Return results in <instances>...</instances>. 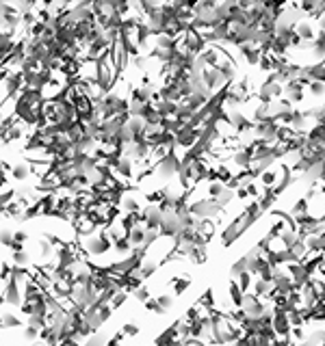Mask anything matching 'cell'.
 Returning <instances> with one entry per match:
<instances>
[{
	"mask_svg": "<svg viewBox=\"0 0 325 346\" xmlns=\"http://www.w3.org/2000/svg\"><path fill=\"white\" fill-rule=\"evenodd\" d=\"M232 199H236V191H230V188H224V193H221L219 197H217V206L221 208V210H226L228 204H230Z\"/></svg>",
	"mask_w": 325,
	"mask_h": 346,
	"instance_id": "obj_27",
	"label": "cell"
},
{
	"mask_svg": "<svg viewBox=\"0 0 325 346\" xmlns=\"http://www.w3.org/2000/svg\"><path fill=\"white\" fill-rule=\"evenodd\" d=\"M132 294H134V299H137V301H141V303H146L147 299H150V290H147L146 286H139Z\"/></svg>",
	"mask_w": 325,
	"mask_h": 346,
	"instance_id": "obj_47",
	"label": "cell"
},
{
	"mask_svg": "<svg viewBox=\"0 0 325 346\" xmlns=\"http://www.w3.org/2000/svg\"><path fill=\"white\" fill-rule=\"evenodd\" d=\"M249 227V223H247V219H245L243 214H239L234 221H232L230 225H226V229L221 232V242L226 244V247H230L234 241H239L241 236H243V232Z\"/></svg>",
	"mask_w": 325,
	"mask_h": 346,
	"instance_id": "obj_3",
	"label": "cell"
},
{
	"mask_svg": "<svg viewBox=\"0 0 325 346\" xmlns=\"http://www.w3.org/2000/svg\"><path fill=\"white\" fill-rule=\"evenodd\" d=\"M154 169H156V173H159L162 180H171L180 171V158L176 156V151H169V154H167Z\"/></svg>",
	"mask_w": 325,
	"mask_h": 346,
	"instance_id": "obj_5",
	"label": "cell"
},
{
	"mask_svg": "<svg viewBox=\"0 0 325 346\" xmlns=\"http://www.w3.org/2000/svg\"><path fill=\"white\" fill-rule=\"evenodd\" d=\"M26 241H29V234H26L24 229H17V232H13V242L24 244Z\"/></svg>",
	"mask_w": 325,
	"mask_h": 346,
	"instance_id": "obj_48",
	"label": "cell"
},
{
	"mask_svg": "<svg viewBox=\"0 0 325 346\" xmlns=\"http://www.w3.org/2000/svg\"><path fill=\"white\" fill-rule=\"evenodd\" d=\"M264 117H269V104H260V106H256L252 121H260V119H264Z\"/></svg>",
	"mask_w": 325,
	"mask_h": 346,
	"instance_id": "obj_44",
	"label": "cell"
},
{
	"mask_svg": "<svg viewBox=\"0 0 325 346\" xmlns=\"http://www.w3.org/2000/svg\"><path fill=\"white\" fill-rule=\"evenodd\" d=\"M141 221L146 225V229H161V223H162V210L159 206H150L147 204L146 208L141 210Z\"/></svg>",
	"mask_w": 325,
	"mask_h": 346,
	"instance_id": "obj_7",
	"label": "cell"
},
{
	"mask_svg": "<svg viewBox=\"0 0 325 346\" xmlns=\"http://www.w3.org/2000/svg\"><path fill=\"white\" fill-rule=\"evenodd\" d=\"M29 173H31L29 163H17V165H13L11 167V178L17 180V182H24V180L29 178Z\"/></svg>",
	"mask_w": 325,
	"mask_h": 346,
	"instance_id": "obj_22",
	"label": "cell"
},
{
	"mask_svg": "<svg viewBox=\"0 0 325 346\" xmlns=\"http://www.w3.org/2000/svg\"><path fill=\"white\" fill-rule=\"evenodd\" d=\"M37 247H39V256H41V260H48L50 253H52V244H50L48 241H39V242H37Z\"/></svg>",
	"mask_w": 325,
	"mask_h": 346,
	"instance_id": "obj_42",
	"label": "cell"
},
{
	"mask_svg": "<svg viewBox=\"0 0 325 346\" xmlns=\"http://www.w3.org/2000/svg\"><path fill=\"white\" fill-rule=\"evenodd\" d=\"M243 273H247V257H239V260L234 262V264H232V269H230V275L234 277H239V275H243Z\"/></svg>",
	"mask_w": 325,
	"mask_h": 346,
	"instance_id": "obj_29",
	"label": "cell"
},
{
	"mask_svg": "<svg viewBox=\"0 0 325 346\" xmlns=\"http://www.w3.org/2000/svg\"><path fill=\"white\" fill-rule=\"evenodd\" d=\"M22 89H24V80H22L20 69H17V72H11L7 76V80H4V91H7V95H4V98H7V100H16L17 95L22 93Z\"/></svg>",
	"mask_w": 325,
	"mask_h": 346,
	"instance_id": "obj_8",
	"label": "cell"
},
{
	"mask_svg": "<svg viewBox=\"0 0 325 346\" xmlns=\"http://www.w3.org/2000/svg\"><path fill=\"white\" fill-rule=\"evenodd\" d=\"M258 67H260V72H264V74H273V59L269 57V54H262Z\"/></svg>",
	"mask_w": 325,
	"mask_h": 346,
	"instance_id": "obj_40",
	"label": "cell"
},
{
	"mask_svg": "<svg viewBox=\"0 0 325 346\" xmlns=\"http://www.w3.org/2000/svg\"><path fill=\"white\" fill-rule=\"evenodd\" d=\"M20 310H22V314H24V316H32V314H35V303H26V301H22Z\"/></svg>",
	"mask_w": 325,
	"mask_h": 346,
	"instance_id": "obj_49",
	"label": "cell"
},
{
	"mask_svg": "<svg viewBox=\"0 0 325 346\" xmlns=\"http://www.w3.org/2000/svg\"><path fill=\"white\" fill-rule=\"evenodd\" d=\"M247 197H249L247 188H239V191H236V199H247Z\"/></svg>",
	"mask_w": 325,
	"mask_h": 346,
	"instance_id": "obj_51",
	"label": "cell"
},
{
	"mask_svg": "<svg viewBox=\"0 0 325 346\" xmlns=\"http://www.w3.org/2000/svg\"><path fill=\"white\" fill-rule=\"evenodd\" d=\"M154 39H156V45H154V48H159V50H174V48H176V44H178V41L171 39V37H169V35H165V33L156 35Z\"/></svg>",
	"mask_w": 325,
	"mask_h": 346,
	"instance_id": "obj_25",
	"label": "cell"
},
{
	"mask_svg": "<svg viewBox=\"0 0 325 346\" xmlns=\"http://www.w3.org/2000/svg\"><path fill=\"white\" fill-rule=\"evenodd\" d=\"M184 229L182 221H180V216L176 214L174 210L169 212H162V223H161V236H167V238H176L180 232Z\"/></svg>",
	"mask_w": 325,
	"mask_h": 346,
	"instance_id": "obj_4",
	"label": "cell"
},
{
	"mask_svg": "<svg viewBox=\"0 0 325 346\" xmlns=\"http://www.w3.org/2000/svg\"><path fill=\"white\" fill-rule=\"evenodd\" d=\"M119 331L124 333V338H134V335L139 333V327L134 325V322H126V325H124Z\"/></svg>",
	"mask_w": 325,
	"mask_h": 346,
	"instance_id": "obj_43",
	"label": "cell"
},
{
	"mask_svg": "<svg viewBox=\"0 0 325 346\" xmlns=\"http://www.w3.org/2000/svg\"><path fill=\"white\" fill-rule=\"evenodd\" d=\"M221 212H224V210L217 206V201L215 199H208V197H204V199L189 204V214L195 216V219H211V221H215Z\"/></svg>",
	"mask_w": 325,
	"mask_h": 346,
	"instance_id": "obj_2",
	"label": "cell"
},
{
	"mask_svg": "<svg viewBox=\"0 0 325 346\" xmlns=\"http://www.w3.org/2000/svg\"><path fill=\"white\" fill-rule=\"evenodd\" d=\"M126 238L130 241V244H132V249H141L143 238H146V227H143V225H137V227H132L126 234Z\"/></svg>",
	"mask_w": 325,
	"mask_h": 346,
	"instance_id": "obj_18",
	"label": "cell"
},
{
	"mask_svg": "<svg viewBox=\"0 0 325 346\" xmlns=\"http://www.w3.org/2000/svg\"><path fill=\"white\" fill-rule=\"evenodd\" d=\"M277 180H280V167H271V169H267V171H262L258 175V182H260V186L262 188H273L277 184Z\"/></svg>",
	"mask_w": 325,
	"mask_h": 346,
	"instance_id": "obj_11",
	"label": "cell"
},
{
	"mask_svg": "<svg viewBox=\"0 0 325 346\" xmlns=\"http://www.w3.org/2000/svg\"><path fill=\"white\" fill-rule=\"evenodd\" d=\"M2 294H4V303H7V305H11V307L22 305V290H20V284H17L13 277L4 284V292Z\"/></svg>",
	"mask_w": 325,
	"mask_h": 346,
	"instance_id": "obj_9",
	"label": "cell"
},
{
	"mask_svg": "<svg viewBox=\"0 0 325 346\" xmlns=\"http://www.w3.org/2000/svg\"><path fill=\"white\" fill-rule=\"evenodd\" d=\"M239 52H241V57L247 61V65H258L260 63V57H262V52L256 48L254 44H243V45H239Z\"/></svg>",
	"mask_w": 325,
	"mask_h": 346,
	"instance_id": "obj_10",
	"label": "cell"
},
{
	"mask_svg": "<svg viewBox=\"0 0 325 346\" xmlns=\"http://www.w3.org/2000/svg\"><path fill=\"white\" fill-rule=\"evenodd\" d=\"M215 171H217V182H221L224 186H226L228 182H230L232 178H234V173H232L230 169L226 167V165H217V167H215Z\"/></svg>",
	"mask_w": 325,
	"mask_h": 346,
	"instance_id": "obj_30",
	"label": "cell"
},
{
	"mask_svg": "<svg viewBox=\"0 0 325 346\" xmlns=\"http://www.w3.org/2000/svg\"><path fill=\"white\" fill-rule=\"evenodd\" d=\"M295 35L299 37L301 41H310V44H312L314 41V37H317V30H314V26L310 24V22H299V24L295 26Z\"/></svg>",
	"mask_w": 325,
	"mask_h": 346,
	"instance_id": "obj_13",
	"label": "cell"
},
{
	"mask_svg": "<svg viewBox=\"0 0 325 346\" xmlns=\"http://www.w3.org/2000/svg\"><path fill=\"white\" fill-rule=\"evenodd\" d=\"M31 264V256L26 251H13V266L17 269H26Z\"/></svg>",
	"mask_w": 325,
	"mask_h": 346,
	"instance_id": "obj_28",
	"label": "cell"
},
{
	"mask_svg": "<svg viewBox=\"0 0 325 346\" xmlns=\"http://www.w3.org/2000/svg\"><path fill=\"white\" fill-rule=\"evenodd\" d=\"M323 219H325V216H323Z\"/></svg>",
	"mask_w": 325,
	"mask_h": 346,
	"instance_id": "obj_54",
	"label": "cell"
},
{
	"mask_svg": "<svg viewBox=\"0 0 325 346\" xmlns=\"http://www.w3.org/2000/svg\"><path fill=\"white\" fill-rule=\"evenodd\" d=\"M159 238H161V232H159V229H146V238H143V247H141V249H146V251H147L152 244L159 241Z\"/></svg>",
	"mask_w": 325,
	"mask_h": 346,
	"instance_id": "obj_35",
	"label": "cell"
},
{
	"mask_svg": "<svg viewBox=\"0 0 325 346\" xmlns=\"http://www.w3.org/2000/svg\"><path fill=\"white\" fill-rule=\"evenodd\" d=\"M308 69L310 82H323L325 85V63H314V65H306Z\"/></svg>",
	"mask_w": 325,
	"mask_h": 346,
	"instance_id": "obj_20",
	"label": "cell"
},
{
	"mask_svg": "<svg viewBox=\"0 0 325 346\" xmlns=\"http://www.w3.org/2000/svg\"><path fill=\"white\" fill-rule=\"evenodd\" d=\"M147 61H150V59L143 57V54H137V57L130 59V63H132V65L137 67L139 72H147Z\"/></svg>",
	"mask_w": 325,
	"mask_h": 346,
	"instance_id": "obj_41",
	"label": "cell"
},
{
	"mask_svg": "<svg viewBox=\"0 0 325 346\" xmlns=\"http://www.w3.org/2000/svg\"><path fill=\"white\" fill-rule=\"evenodd\" d=\"M132 171H134V163L126 156H119V163L115 167V178H132Z\"/></svg>",
	"mask_w": 325,
	"mask_h": 346,
	"instance_id": "obj_14",
	"label": "cell"
},
{
	"mask_svg": "<svg viewBox=\"0 0 325 346\" xmlns=\"http://www.w3.org/2000/svg\"><path fill=\"white\" fill-rule=\"evenodd\" d=\"M119 204H122V210H126V214H139L143 210L139 199H134V197H122Z\"/></svg>",
	"mask_w": 325,
	"mask_h": 346,
	"instance_id": "obj_23",
	"label": "cell"
},
{
	"mask_svg": "<svg viewBox=\"0 0 325 346\" xmlns=\"http://www.w3.org/2000/svg\"><path fill=\"white\" fill-rule=\"evenodd\" d=\"M24 138V126H22L20 121L16 123V126L11 128V130L7 132V136H4V143H13V141H22Z\"/></svg>",
	"mask_w": 325,
	"mask_h": 346,
	"instance_id": "obj_26",
	"label": "cell"
},
{
	"mask_svg": "<svg viewBox=\"0 0 325 346\" xmlns=\"http://www.w3.org/2000/svg\"><path fill=\"white\" fill-rule=\"evenodd\" d=\"M146 310L156 312V314H162L161 307H159V303H156V299H147V301H146Z\"/></svg>",
	"mask_w": 325,
	"mask_h": 346,
	"instance_id": "obj_50",
	"label": "cell"
},
{
	"mask_svg": "<svg viewBox=\"0 0 325 346\" xmlns=\"http://www.w3.org/2000/svg\"><path fill=\"white\" fill-rule=\"evenodd\" d=\"M171 286H174V292H176V294H182L184 290H187L189 286H191V279H189V277H182V279H176V277H174Z\"/></svg>",
	"mask_w": 325,
	"mask_h": 346,
	"instance_id": "obj_38",
	"label": "cell"
},
{
	"mask_svg": "<svg viewBox=\"0 0 325 346\" xmlns=\"http://www.w3.org/2000/svg\"><path fill=\"white\" fill-rule=\"evenodd\" d=\"M20 327V318L13 312H2L0 314V329H16Z\"/></svg>",
	"mask_w": 325,
	"mask_h": 346,
	"instance_id": "obj_21",
	"label": "cell"
},
{
	"mask_svg": "<svg viewBox=\"0 0 325 346\" xmlns=\"http://www.w3.org/2000/svg\"><path fill=\"white\" fill-rule=\"evenodd\" d=\"M252 286H254V292L252 294H256L258 299H269V297H271V292H273V284H271V281H262V279H258V277L254 279Z\"/></svg>",
	"mask_w": 325,
	"mask_h": 346,
	"instance_id": "obj_17",
	"label": "cell"
},
{
	"mask_svg": "<svg viewBox=\"0 0 325 346\" xmlns=\"http://www.w3.org/2000/svg\"><path fill=\"white\" fill-rule=\"evenodd\" d=\"M4 121V113H2V106H0V123Z\"/></svg>",
	"mask_w": 325,
	"mask_h": 346,
	"instance_id": "obj_53",
	"label": "cell"
},
{
	"mask_svg": "<svg viewBox=\"0 0 325 346\" xmlns=\"http://www.w3.org/2000/svg\"><path fill=\"white\" fill-rule=\"evenodd\" d=\"M232 163L236 165V167H241L245 171V169H249L252 167V154H249V150L247 147H241V150H236L234 154H232Z\"/></svg>",
	"mask_w": 325,
	"mask_h": 346,
	"instance_id": "obj_12",
	"label": "cell"
},
{
	"mask_svg": "<svg viewBox=\"0 0 325 346\" xmlns=\"http://www.w3.org/2000/svg\"><path fill=\"white\" fill-rule=\"evenodd\" d=\"M187 257L193 260L195 264H204V262H206V247H193Z\"/></svg>",
	"mask_w": 325,
	"mask_h": 346,
	"instance_id": "obj_31",
	"label": "cell"
},
{
	"mask_svg": "<svg viewBox=\"0 0 325 346\" xmlns=\"http://www.w3.org/2000/svg\"><path fill=\"white\" fill-rule=\"evenodd\" d=\"M156 113H159L161 119H174L176 115H178V104L176 102H165V100H161L159 104H156Z\"/></svg>",
	"mask_w": 325,
	"mask_h": 346,
	"instance_id": "obj_16",
	"label": "cell"
},
{
	"mask_svg": "<svg viewBox=\"0 0 325 346\" xmlns=\"http://www.w3.org/2000/svg\"><path fill=\"white\" fill-rule=\"evenodd\" d=\"M306 89H308V93L312 95V98H323L325 95V85L323 82H310Z\"/></svg>",
	"mask_w": 325,
	"mask_h": 346,
	"instance_id": "obj_39",
	"label": "cell"
},
{
	"mask_svg": "<svg viewBox=\"0 0 325 346\" xmlns=\"http://www.w3.org/2000/svg\"><path fill=\"white\" fill-rule=\"evenodd\" d=\"M0 244H2V247H11L13 244V232L11 229H0Z\"/></svg>",
	"mask_w": 325,
	"mask_h": 346,
	"instance_id": "obj_46",
	"label": "cell"
},
{
	"mask_svg": "<svg viewBox=\"0 0 325 346\" xmlns=\"http://www.w3.org/2000/svg\"><path fill=\"white\" fill-rule=\"evenodd\" d=\"M22 338H24L26 342H37V340H39V329H35V327L26 325L24 329H22Z\"/></svg>",
	"mask_w": 325,
	"mask_h": 346,
	"instance_id": "obj_37",
	"label": "cell"
},
{
	"mask_svg": "<svg viewBox=\"0 0 325 346\" xmlns=\"http://www.w3.org/2000/svg\"><path fill=\"white\" fill-rule=\"evenodd\" d=\"M156 303H159L161 312L167 314L171 307H174V297H171V294H159V297H156Z\"/></svg>",
	"mask_w": 325,
	"mask_h": 346,
	"instance_id": "obj_33",
	"label": "cell"
},
{
	"mask_svg": "<svg viewBox=\"0 0 325 346\" xmlns=\"http://www.w3.org/2000/svg\"><path fill=\"white\" fill-rule=\"evenodd\" d=\"M113 251H117V253H130V251H132V244H130V241H128L126 236H122L119 241L113 242Z\"/></svg>",
	"mask_w": 325,
	"mask_h": 346,
	"instance_id": "obj_36",
	"label": "cell"
},
{
	"mask_svg": "<svg viewBox=\"0 0 325 346\" xmlns=\"http://www.w3.org/2000/svg\"><path fill=\"white\" fill-rule=\"evenodd\" d=\"M9 74H11V69H9V67H0V82H4V80H7V76H9Z\"/></svg>",
	"mask_w": 325,
	"mask_h": 346,
	"instance_id": "obj_52",
	"label": "cell"
},
{
	"mask_svg": "<svg viewBox=\"0 0 325 346\" xmlns=\"http://www.w3.org/2000/svg\"><path fill=\"white\" fill-rule=\"evenodd\" d=\"M126 299H128V292H124V290H122V292H117L113 297V301H111V310H117L119 305H124V303H126Z\"/></svg>",
	"mask_w": 325,
	"mask_h": 346,
	"instance_id": "obj_45",
	"label": "cell"
},
{
	"mask_svg": "<svg viewBox=\"0 0 325 346\" xmlns=\"http://www.w3.org/2000/svg\"><path fill=\"white\" fill-rule=\"evenodd\" d=\"M289 214H291V219H292V221L301 219V216H308V214H310V201L306 199V197L297 199L295 204H292V208H291Z\"/></svg>",
	"mask_w": 325,
	"mask_h": 346,
	"instance_id": "obj_15",
	"label": "cell"
},
{
	"mask_svg": "<svg viewBox=\"0 0 325 346\" xmlns=\"http://www.w3.org/2000/svg\"><path fill=\"white\" fill-rule=\"evenodd\" d=\"M150 37H152V33H150V29H147L146 24H137V29H134V41H137V45H139V50H143L147 45V41H150Z\"/></svg>",
	"mask_w": 325,
	"mask_h": 346,
	"instance_id": "obj_19",
	"label": "cell"
},
{
	"mask_svg": "<svg viewBox=\"0 0 325 346\" xmlns=\"http://www.w3.org/2000/svg\"><path fill=\"white\" fill-rule=\"evenodd\" d=\"M202 80H204V85H206L208 89H211V93H212V95L219 93L221 89H226L224 85H228L217 67H206V69H204V72H202Z\"/></svg>",
	"mask_w": 325,
	"mask_h": 346,
	"instance_id": "obj_6",
	"label": "cell"
},
{
	"mask_svg": "<svg viewBox=\"0 0 325 346\" xmlns=\"http://www.w3.org/2000/svg\"><path fill=\"white\" fill-rule=\"evenodd\" d=\"M224 184H221V182H217V180H215V182H208L206 184V191H208V199H217V197H219L221 195V193H224Z\"/></svg>",
	"mask_w": 325,
	"mask_h": 346,
	"instance_id": "obj_34",
	"label": "cell"
},
{
	"mask_svg": "<svg viewBox=\"0 0 325 346\" xmlns=\"http://www.w3.org/2000/svg\"><path fill=\"white\" fill-rule=\"evenodd\" d=\"M81 247V251L85 253L87 257L89 256H104V253H109L111 249H113V242H111L109 234H106V229H102L98 236H89V238H82V242L78 244Z\"/></svg>",
	"mask_w": 325,
	"mask_h": 346,
	"instance_id": "obj_1",
	"label": "cell"
},
{
	"mask_svg": "<svg viewBox=\"0 0 325 346\" xmlns=\"http://www.w3.org/2000/svg\"><path fill=\"white\" fill-rule=\"evenodd\" d=\"M159 271V262H146L143 260L141 262V266H139V271H137V275H139V279H147L152 273H156Z\"/></svg>",
	"mask_w": 325,
	"mask_h": 346,
	"instance_id": "obj_24",
	"label": "cell"
},
{
	"mask_svg": "<svg viewBox=\"0 0 325 346\" xmlns=\"http://www.w3.org/2000/svg\"><path fill=\"white\" fill-rule=\"evenodd\" d=\"M234 281H236V286H239V290H241L243 294H247V292H249V288H252V284H254V281H252V275H249V273L239 275Z\"/></svg>",
	"mask_w": 325,
	"mask_h": 346,
	"instance_id": "obj_32",
	"label": "cell"
}]
</instances>
